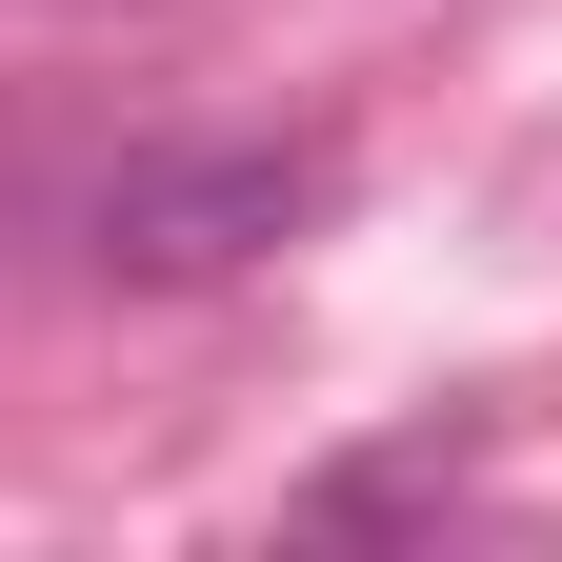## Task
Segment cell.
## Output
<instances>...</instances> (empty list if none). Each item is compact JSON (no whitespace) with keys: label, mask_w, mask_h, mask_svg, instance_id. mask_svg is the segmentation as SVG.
Returning <instances> with one entry per match:
<instances>
[{"label":"cell","mask_w":562,"mask_h":562,"mask_svg":"<svg viewBox=\"0 0 562 562\" xmlns=\"http://www.w3.org/2000/svg\"><path fill=\"white\" fill-rule=\"evenodd\" d=\"M81 21H101V0H81Z\"/></svg>","instance_id":"obj_2"},{"label":"cell","mask_w":562,"mask_h":562,"mask_svg":"<svg viewBox=\"0 0 562 562\" xmlns=\"http://www.w3.org/2000/svg\"><path fill=\"white\" fill-rule=\"evenodd\" d=\"M322 222H341V140H140V161H101V201H81V261L181 302V281H261Z\"/></svg>","instance_id":"obj_1"}]
</instances>
